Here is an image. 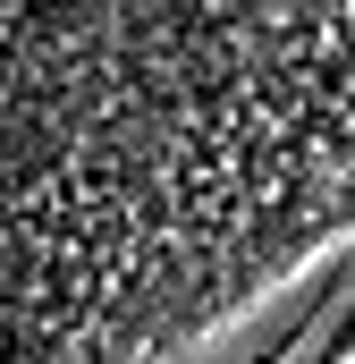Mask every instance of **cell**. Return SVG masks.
<instances>
[{
    "instance_id": "cell-1",
    "label": "cell",
    "mask_w": 355,
    "mask_h": 364,
    "mask_svg": "<svg viewBox=\"0 0 355 364\" xmlns=\"http://www.w3.org/2000/svg\"><path fill=\"white\" fill-rule=\"evenodd\" d=\"M313 364H355V314H347V322H339V331H330V348H322V356H313Z\"/></svg>"
}]
</instances>
